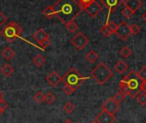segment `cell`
I'll list each match as a JSON object with an SVG mask.
<instances>
[{
    "mask_svg": "<svg viewBox=\"0 0 146 123\" xmlns=\"http://www.w3.org/2000/svg\"><path fill=\"white\" fill-rule=\"evenodd\" d=\"M113 72L103 62L99 63L90 72L91 78H93L98 84H105L112 77Z\"/></svg>",
    "mask_w": 146,
    "mask_h": 123,
    "instance_id": "cell-4",
    "label": "cell"
},
{
    "mask_svg": "<svg viewBox=\"0 0 146 123\" xmlns=\"http://www.w3.org/2000/svg\"><path fill=\"white\" fill-rule=\"evenodd\" d=\"M3 113H4V112H3V111H2L1 109H0V115H1V114H2Z\"/></svg>",
    "mask_w": 146,
    "mask_h": 123,
    "instance_id": "cell-42",
    "label": "cell"
},
{
    "mask_svg": "<svg viewBox=\"0 0 146 123\" xmlns=\"http://www.w3.org/2000/svg\"><path fill=\"white\" fill-rule=\"evenodd\" d=\"M87 79V78H84L82 74L74 67L70 68L62 78V82L65 86L70 87L77 90Z\"/></svg>",
    "mask_w": 146,
    "mask_h": 123,
    "instance_id": "cell-3",
    "label": "cell"
},
{
    "mask_svg": "<svg viewBox=\"0 0 146 123\" xmlns=\"http://www.w3.org/2000/svg\"><path fill=\"white\" fill-rule=\"evenodd\" d=\"M63 123H72V121L70 120H69V119H67V120H65Z\"/></svg>",
    "mask_w": 146,
    "mask_h": 123,
    "instance_id": "cell-40",
    "label": "cell"
},
{
    "mask_svg": "<svg viewBox=\"0 0 146 123\" xmlns=\"http://www.w3.org/2000/svg\"><path fill=\"white\" fill-rule=\"evenodd\" d=\"M102 4L108 10V15L107 22L109 21V17L113 12H114L122 4V0H102Z\"/></svg>",
    "mask_w": 146,
    "mask_h": 123,
    "instance_id": "cell-9",
    "label": "cell"
},
{
    "mask_svg": "<svg viewBox=\"0 0 146 123\" xmlns=\"http://www.w3.org/2000/svg\"><path fill=\"white\" fill-rule=\"evenodd\" d=\"M90 123H97V122H96V120H92V121H90Z\"/></svg>",
    "mask_w": 146,
    "mask_h": 123,
    "instance_id": "cell-41",
    "label": "cell"
},
{
    "mask_svg": "<svg viewBox=\"0 0 146 123\" xmlns=\"http://www.w3.org/2000/svg\"><path fill=\"white\" fill-rule=\"evenodd\" d=\"M99 59V54L95 52L94 50H90L86 54V59L89 61L90 63H94Z\"/></svg>",
    "mask_w": 146,
    "mask_h": 123,
    "instance_id": "cell-18",
    "label": "cell"
},
{
    "mask_svg": "<svg viewBox=\"0 0 146 123\" xmlns=\"http://www.w3.org/2000/svg\"><path fill=\"white\" fill-rule=\"evenodd\" d=\"M52 8L55 16L64 25L74 21L83 11V8L76 0H58Z\"/></svg>",
    "mask_w": 146,
    "mask_h": 123,
    "instance_id": "cell-1",
    "label": "cell"
},
{
    "mask_svg": "<svg viewBox=\"0 0 146 123\" xmlns=\"http://www.w3.org/2000/svg\"><path fill=\"white\" fill-rule=\"evenodd\" d=\"M106 24H107V26H108L110 33H111V35L112 34H114L115 33V30L117 29V24L114 22H113V21H108L106 23Z\"/></svg>",
    "mask_w": 146,
    "mask_h": 123,
    "instance_id": "cell-28",
    "label": "cell"
},
{
    "mask_svg": "<svg viewBox=\"0 0 146 123\" xmlns=\"http://www.w3.org/2000/svg\"><path fill=\"white\" fill-rule=\"evenodd\" d=\"M119 53H120V55H121L123 58L126 59V58H128V57H130V56L131 55L132 51H131V49L129 47L125 46V47H123L121 48V50L119 51Z\"/></svg>",
    "mask_w": 146,
    "mask_h": 123,
    "instance_id": "cell-21",
    "label": "cell"
},
{
    "mask_svg": "<svg viewBox=\"0 0 146 123\" xmlns=\"http://www.w3.org/2000/svg\"><path fill=\"white\" fill-rule=\"evenodd\" d=\"M65 26H66L67 29H68L70 33H74V32H76V31L78 29V25L74 21H72V22L67 23Z\"/></svg>",
    "mask_w": 146,
    "mask_h": 123,
    "instance_id": "cell-26",
    "label": "cell"
},
{
    "mask_svg": "<svg viewBox=\"0 0 146 123\" xmlns=\"http://www.w3.org/2000/svg\"><path fill=\"white\" fill-rule=\"evenodd\" d=\"M0 96H2V93H1V92H0Z\"/></svg>",
    "mask_w": 146,
    "mask_h": 123,
    "instance_id": "cell-44",
    "label": "cell"
},
{
    "mask_svg": "<svg viewBox=\"0 0 146 123\" xmlns=\"http://www.w3.org/2000/svg\"><path fill=\"white\" fill-rule=\"evenodd\" d=\"M49 35H47V33L43 29H40L39 30H37L34 35H33V39L37 41L39 44H40L45 39L48 38Z\"/></svg>",
    "mask_w": 146,
    "mask_h": 123,
    "instance_id": "cell-14",
    "label": "cell"
},
{
    "mask_svg": "<svg viewBox=\"0 0 146 123\" xmlns=\"http://www.w3.org/2000/svg\"><path fill=\"white\" fill-rule=\"evenodd\" d=\"M143 80L138 76L137 72H130L119 84V91L123 92L125 96L135 98L136 96L141 92V85Z\"/></svg>",
    "mask_w": 146,
    "mask_h": 123,
    "instance_id": "cell-2",
    "label": "cell"
},
{
    "mask_svg": "<svg viewBox=\"0 0 146 123\" xmlns=\"http://www.w3.org/2000/svg\"><path fill=\"white\" fill-rule=\"evenodd\" d=\"M8 20V17L0 11V27H2Z\"/></svg>",
    "mask_w": 146,
    "mask_h": 123,
    "instance_id": "cell-34",
    "label": "cell"
},
{
    "mask_svg": "<svg viewBox=\"0 0 146 123\" xmlns=\"http://www.w3.org/2000/svg\"><path fill=\"white\" fill-rule=\"evenodd\" d=\"M89 41H90L89 38L85 35H84V33H82V32H78L71 39L72 45L78 50L84 49L86 47V45L89 43Z\"/></svg>",
    "mask_w": 146,
    "mask_h": 123,
    "instance_id": "cell-6",
    "label": "cell"
},
{
    "mask_svg": "<svg viewBox=\"0 0 146 123\" xmlns=\"http://www.w3.org/2000/svg\"><path fill=\"white\" fill-rule=\"evenodd\" d=\"M143 17V21H144V22L146 23V11H145V12L143 13V17Z\"/></svg>",
    "mask_w": 146,
    "mask_h": 123,
    "instance_id": "cell-39",
    "label": "cell"
},
{
    "mask_svg": "<svg viewBox=\"0 0 146 123\" xmlns=\"http://www.w3.org/2000/svg\"><path fill=\"white\" fill-rule=\"evenodd\" d=\"M84 11H85L88 13V15H89L90 17H96L97 15H99L100 12L102 11V5H101L99 3H97L96 1H94V2H92L91 4L88 5L84 9Z\"/></svg>",
    "mask_w": 146,
    "mask_h": 123,
    "instance_id": "cell-10",
    "label": "cell"
},
{
    "mask_svg": "<svg viewBox=\"0 0 146 123\" xmlns=\"http://www.w3.org/2000/svg\"><path fill=\"white\" fill-rule=\"evenodd\" d=\"M114 114H111L104 110H102L96 117V121L97 123H113L115 121Z\"/></svg>",
    "mask_w": 146,
    "mask_h": 123,
    "instance_id": "cell-11",
    "label": "cell"
},
{
    "mask_svg": "<svg viewBox=\"0 0 146 123\" xmlns=\"http://www.w3.org/2000/svg\"><path fill=\"white\" fill-rule=\"evenodd\" d=\"M50 44H51V41H50V39H49V37H48V38L45 39L40 45V47H47Z\"/></svg>",
    "mask_w": 146,
    "mask_h": 123,
    "instance_id": "cell-37",
    "label": "cell"
},
{
    "mask_svg": "<svg viewBox=\"0 0 146 123\" xmlns=\"http://www.w3.org/2000/svg\"><path fill=\"white\" fill-rule=\"evenodd\" d=\"M125 7L130 9L133 13L137 11L143 5L142 0H125L124 2Z\"/></svg>",
    "mask_w": 146,
    "mask_h": 123,
    "instance_id": "cell-13",
    "label": "cell"
},
{
    "mask_svg": "<svg viewBox=\"0 0 146 123\" xmlns=\"http://www.w3.org/2000/svg\"><path fill=\"white\" fill-rule=\"evenodd\" d=\"M23 32V28L16 22H10L5 28H3L0 31V35L10 43L16 41L18 37H20Z\"/></svg>",
    "mask_w": 146,
    "mask_h": 123,
    "instance_id": "cell-5",
    "label": "cell"
},
{
    "mask_svg": "<svg viewBox=\"0 0 146 123\" xmlns=\"http://www.w3.org/2000/svg\"><path fill=\"white\" fill-rule=\"evenodd\" d=\"M44 98H45V102L48 104H52L55 101V96L51 91H48L46 95H44Z\"/></svg>",
    "mask_w": 146,
    "mask_h": 123,
    "instance_id": "cell-25",
    "label": "cell"
},
{
    "mask_svg": "<svg viewBox=\"0 0 146 123\" xmlns=\"http://www.w3.org/2000/svg\"><path fill=\"white\" fill-rule=\"evenodd\" d=\"M0 72H1V73H2L5 77L8 78V77H10V76L14 72V68L11 66V64L6 63V64H5V65L2 66V68H1V70H0Z\"/></svg>",
    "mask_w": 146,
    "mask_h": 123,
    "instance_id": "cell-17",
    "label": "cell"
},
{
    "mask_svg": "<svg viewBox=\"0 0 146 123\" xmlns=\"http://www.w3.org/2000/svg\"><path fill=\"white\" fill-rule=\"evenodd\" d=\"M141 91L146 94V81H143L142 85H141Z\"/></svg>",
    "mask_w": 146,
    "mask_h": 123,
    "instance_id": "cell-38",
    "label": "cell"
},
{
    "mask_svg": "<svg viewBox=\"0 0 146 123\" xmlns=\"http://www.w3.org/2000/svg\"><path fill=\"white\" fill-rule=\"evenodd\" d=\"M62 90H63L66 95H71L72 93H74V92L76 91V90L72 89V88H70V87H68V86H65V85L62 88Z\"/></svg>",
    "mask_w": 146,
    "mask_h": 123,
    "instance_id": "cell-35",
    "label": "cell"
},
{
    "mask_svg": "<svg viewBox=\"0 0 146 123\" xmlns=\"http://www.w3.org/2000/svg\"><path fill=\"white\" fill-rule=\"evenodd\" d=\"M130 29H131V35H137L140 32V27H139V25H137L136 23L131 24L130 26Z\"/></svg>",
    "mask_w": 146,
    "mask_h": 123,
    "instance_id": "cell-29",
    "label": "cell"
},
{
    "mask_svg": "<svg viewBox=\"0 0 146 123\" xmlns=\"http://www.w3.org/2000/svg\"><path fill=\"white\" fill-rule=\"evenodd\" d=\"M34 100H35L38 104H41V103L45 101L44 95H43L40 91H38V92L34 96Z\"/></svg>",
    "mask_w": 146,
    "mask_h": 123,
    "instance_id": "cell-27",
    "label": "cell"
},
{
    "mask_svg": "<svg viewBox=\"0 0 146 123\" xmlns=\"http://www.w3.org/2000/svg\"><path fill=\"white\" fill-rule=\"evenodd\" d=\"M1 100H3V96H0V101Z\"/></svg>",
    "mask_w": 146,
    "mask_h": 123,
    "instance_id": "cell-43",
    "label": "cell"
},
{
    "mask_svg": "<svg viewBox=\"0 0 146 123\" xmlns=\"http://www.w3.org/2000/svg\"><path fill=\"white\" fill-rule=\"evenodd\" d=\"M114 34H116L118 37L122 41H126L131 35L130 26L125 21H122L119 25H117V29Z\"/></svg>",
    "mask_w": 146,
    "mask_h": 123,
    "instance_id": "cell-7",
    "label": "cell"
},
{
    "mask_svg": "<svg viewBox=\"0 0 146 123\" xmlns=\"http://www.w3.org/2000/svg\"><path fill=\"white\" fill-rule=\"evenodd\" d=\"M7 108H8V103L4 99L0 101V109H1L3 112H5Z\"/></svg>",
    "mask_w": 146,
    "mask_h": 123,
    "instance_id": "cell-36",
    "label": "cell"
},
{
    "mask_svg": "<svg viewBox=\"0 0 146 123\" xmlns=\"http://www.w3.org/2000/svg\"><path fill=\"white\" fill-rule=\"evenodd\" d=\"M75 109V106L74 104H73L72 102H67L64 105V110L68 114H70L73 113V111H74Z\"/></svg>",
    "mask_w": 146,
    "mask_h": 123,
    "instance_id": "cell-24",
    "label": "cell"
},
{
    "mask_svg": "<svg viewBox=\"0 0 146 123\" xmlns=\"http://www.w3.org/2000/svg\"><path fill=\"white\" fill-rule=\"evenodd\" d=\"M125 96H125L123 92L119 91V92H117V93L113 96V100H114L117 103L120 104L121 102H123L125 101Z\"/></svg>",
    "mask_w": 146,
    "mask_h": 123,
    "instance_id": "cell-22",
    "label": "cell"
},
{
    "mask_svg": "<svg viewBox=\"0 0 146 123\" xmlns=\"http://www.w3.org/2000/svg\"><path fill=\"white\" fill-rule=\"evenodd\" d=\"M114 69L119 74H124L128 70V65L123 60H118L114 65Z\"/></svg>",
    "mask_w": 146,
    "mask_h": 123,
    "instance_id": "cell-15",
    "label": "cell"
},
{
    "mask_svg": "<svg viewBox=\"0 0 146 123\" xmlns=\"http://www.w3.org/2000/svg\"><path fill=\"white\" fill-rule=\"evenodd\" d=\"M46 62V58L42 56L41 54H37L34 59H33V63L38 67H41Z\"/></svg>",
    "mask_w": 146,
    "mask_h": 123,
    "instance_id": "cell-19",
    "label": "cell"
},
{
    "mask_svg": "<svg viewBox=\"0 0 146 123\" xmlns=\"http://www.w3.org/2000/svg\"><path fill=\"white\" fill-rule=\"evenodd\" d=\"M137 73H138V76L140 77V78L143 81H146V66H143Z\"/></svg>",
    "mask_w": 146,
    "mask_h": 123,
    "instance_id": "cell-33",
    "label": "cell"
},
{
    "mask_svg": "<svg viewBox=\"0 0 146 123\" xmlns=\"http://www.w3.org/2000/svg\"><path fill=\"white\" fill-rule=\"evenodd\" d=\"M133 12L130 10V9H128V8H126V7H125L123 10H122V15L125 17V18H127V19H129V18H131L132 16H133Z\"/></svg>",
    "mask_w": 146,
    "mask_h": 123,
    "instance_id": "cell-30",
    "label": "cell"
},
{
    "mask_svg": "<svg viewBox=\"0 0 146 123\" xmlns=\"http://www.w3.org/2000/svg\"><path fill=\"white\" fill-rule=\"evenodd\" d=\"M135 98L140 105H145L146 104V94H144L143 92H142V91L139 92L136 96Z\"/></svg>",
    "mask_w": 146,
    "mask_h": 123,
    "instance_id": "cell-23",
    "label": "cell"
},
{
    "mask_svg": "<svg viewBox=\"0 0 146 123\" xmlns=\"http://www.w3.org/2000/svg\"><path fill=\"white\" fill-rule=\"evenodd\" d=\"M102 109L111 114H115L119 109V104L117 103L113 97H110L102 103Z\"/></svg>",
    "mask_w": 146,
    "mask_h": 123,
    "instance_id": "cell-8",
    "label": "cell"
},
{
    "mask_svg": "<svg viewBox=\"0 0 146 123\" xmlns=\"http://www.w3.org/2000/svg\"><path fill=\"white\" fill-rule=\"evenodd\" d=\"M100 31H101V33H102L105 37H109V36L111 35V33H110V31H109V29H108L107 24H104V25L101 28Z\"/></svg>",
    "mask_w": 146,
    "mask_h": 123,
    "instance_id": "cell-31",
    "label": "cell"
},
{
    "mask_svg": "<svg viewBox=\"0 0 146 123\" xmlns=\"http://www.w3.org/2000/svg\"><path fill=\"white\" fill-rule=\"evenodd\" d=\"M96 1V0H77V2L81 5V7L83 8V11L84 9L90 4H91L92 2Z\"/></svg>",
    "mask_w": 146,
    "mask_h": 123,
    "instance_id": "cell-32",
    "label": "cell"
},
{
    "mask_svg": "<svg viewBox=\"0 0 146 123\" xmlns=\"http://www.w3.org/2000/svg\"><path fill=\"white\" fill-rule=\"evenodd\" d=\"M2 55L3 57L6 59V60H11V59H13L16 55L15 51L12 50V48H11L10 47H6L3 49L2 51Z\"/></svg>",
    "mask_w": 146,
    "mask_h": 123,
    "instance_id": "cell-16",
    "label": "cell"
},
{
    "mask_svg": "<svg viewBox=\"0 0 146 123\" xmlns=\"http://www.w3.org/2000/svg\"><path fill=\"white\" fill-rule=\"evenodd\" d=\"M46 82L52 87L58 86L62 82V77L55 71L52 72L50 74H48L46 78Z\"/></svg>",
    "mask_w": 146,
    "mask_h": 123,
    "instance_id": "cell-12",
    "label": "cell"
},
{
    "mask_svg": "<svg viewBox=\"0 0 146 123\" xmlns=\"http://www.w3.org/2000/svg\"><path fill=\"white\" fill-rule=\"evenodd\" d=\"M42 14L47 17L48 19H52L54 16H55V13H54V11H53V8L52 6H46L43 11H42Z\"/></svg>",
    "mask_w": 146,
    "mask_h": 123,
    "instance_id": "cell-20",
    "label": "cell"
}]
</instances>
